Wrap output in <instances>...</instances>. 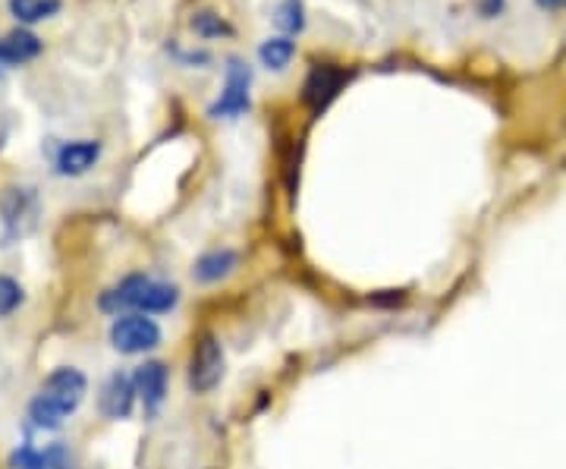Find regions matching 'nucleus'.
I'll return each instance as SVG.
<instances>
[{"label":"nucleus","instance_id":"obj_9","mask_svg":"<svg viewBox=\"0 0 566 469\" xmlns=\"http://www.w3.org/2000/svg\"><path fill=\"white\" fill-rule=\"evenodd\" d=\"M139 404V394H136V382L133 375L126 372H114L107 382L102 385V394H98V409H102L104 419L111 423H123L133 416V409Z\"/></svg>","mask_w":566,"mask_h":469},{"label":"nucleus","instance_id":"obj_3","mask_svg":"<svg viewBox=\"0 0 566 469\" xmlns=\"http://www.w3.org/2000/svg\"><path fill=\"white\" fill-rule=\"evenodd\" d=\"M223 375H227V353H223L221 337L214 331H202L189 353L186 385L196 397H208L221 388Z\"/></svg>","mask_w":566,"mask_h":469},{"label":"nucleus","instance_id":"obj_4","mask_svg":"<svg viewBox=\"0 0 566 469\" xmlns=\"http://www.w3.org/2000/svg\"><path fill=\"white\" fill-rule=\"evenodd\" d=\"M107 341L120 356H148L151 350L161 347L164 331L158 319L142 315V312H126V315L111 319Z\"/></svg>","mask_w":566,"mask_h":469},{"label":"nucleus","instance_id":"obj_12","mask_svg":"<svg viewBox=\"0 0 566 469\" xmlns=\"http://www.w3.org/2000/svg\"><path fill=\"white\" fill-rule=\"evenodd\" d=\"M41 54L39 35L25 32V29H13L0 39V63H29Z\"/></svg>","mask_w":566,"mask_h":469},{"label":"nucleus","instance_id":"obj_11","mask_svg":"<svg viewBox=\"0 0 566 469\" xmlns=\"http://www.w3.org/2000/svg\"><path fill=\"white\" fill-rule=\"evenodd\" d=\"M98 161H102V143L98 139H76V143H63L57 148L54 170L61 177H82Z\"/></svg>","mask_w":566,"mask_h":469},{"label":"nucleus","instance_id":"obj_1","mask_svg":"<svg viewBox=\"0 0 566 469\" xmlns=\"http://www.w3.org/2000/svg\"><path fill=\"white\" fill-rule=\"evenodd\" d=\"M85 394H88L85 372L76 366H57L41 382L35 397L29 400L25 419L32 429L57 431L70 416L80 413V407L85 404Z\"/></svg>","mask_w":566,"mask_h":469},{"label":"nucleus","instance_id":"obj_19","mask_svg":"<svg viewBox=\"0 0 566 469\" xmlns=\"http://www.w3.org/2000/svg\"><path fill=\"white\" fill-rule=\"evenodd\" d=\"M501 3H504V0H488L485 7H482V13H485V17H494V10H501Z\"/></svg>","mask_w":566,"mask_h":469},{"label":"nucleus","instance_id":"obj_8","mask_svg":"<svg viewBox=\"0 0 566 469\" xmlns=\"http://www.w3.org/2000/svg\"><path fill=\"white\" fill-rule=\"evenodd\" d=\"M349 80L344 66H334V63H318L312 66V73L303 82V104L312 114H322L327 111V104L340 95V88Z\"/></svg>","mask_w":566,"mask_h":469},{"label":"nucleus","instance_id":"obj_18","mask_svg":"<svg viewBox=\"0 0 566 469\" xmlns=\"http://www.w3.org/2000/svg\"><path fill=\"white\" fill-rule=\"evenodd\" d=\"M542 10H564L566 7V0H535Z\"/></svg>","mask_w":566,"mask_h":469},{"label":"nucleus","instance_id":"obj_6","mask_svg":"<svg viewBox=\"0 0 566 469\" xmlns=\"http://www.w3.org/2000/svg\"><path fill=\"white\" fill-rule=\"evenodd\" d=\"M249 85H252V73H249V66L243 61H233L227 63V82H223V92L218 102L208 107V117H214V121H237V117H243L245 111L252 107L249 102Z\"/></svg>","mask_w":566,"mask_h":469},{"label":"nucleus","instance_id":"obj_13","mask_svg":"<svg viewBox=\"0 0 566 469\" xmlns=\"http://www.w3.org/2000/svg\"><path fill=\"white\" fill-rule=\"evenodd\" d=\"M293 58H296V41H290L286 35L268 39L262 48H259V61H262L268 70H274V73L286 70Z\"/></svg>","mask_w":566,"mask_h":469},{"label":"nucleus","instance_id":"obj_20","mask_svg":"<svg viewBox=\"0 0 566 469\" xmlns=\"http://www.w3.org/2000/svg\"><path fill=\"white\" fill-rule=\"evenodd\" d=\"M0 73H3V66H0Z\"/></svg>","mask_w":566,"mask_h":469},{"label":"nucleus","instance_id":"obj_5","mask_svg":"<svg viewBox=\"0 0 566 469\" xmlns=\"http://www.w3.org/2000/svg\"><path fill=\"white\" fill-rule=\"evenodd\" d=\"M0 221L7 240H22L39 225V192L32 186H10L0 196Z\"/></svg>","mask_w":566,"mask_h":469},{"label":"nucleus","instance_id":"obj_14","mask_svg":"<svg viewBox=\"0 0 566 469\" xmlns=\"http://www.w3.org/2000/svg\"><path fill=\"white\" fill-rule=\"evenodd\" d=\"M61 10V0H10V13L20 22H41L51 20Z\"/></svg>","mask_w":566,"mask_h":469},{"label":"nucleus","instance_id":"obj_16","mask_svg":"<svg viewBox=\"0 0 566 469\" xmlns=\"http://www.w3.org/2000/svg\"><path fill=\"white\" fill-rule=\"evenodd\" d=\"M22 303H25V290H22L20 281H13V278L0 274V319L13 315Z\"/></svg>","mask_w":566,"mask_h":469},{"label":"nucleus","instance_id":"obj_17","mask_svg":"<svg viewBox=\"0 0 566 469\" xmlns=\"http://www.w3.org/2000/svg\"><path fill=\"white\" fill-rule=\"evenodd\" d=\"M192 29H196V35H202V39H221V35H230V32H233L218 13H208V10L192 17Z\"/></svg>","mask_w":566,"mask_h":469},{"label":"nucleus","instance_id":"obj_15","mask_svg":"<svg viewBox=\"0 0 566 469\" xmlns=\"http://www.w3.org/2000/svg\"><path fill=\"white\" fill-rule=\"evenodd\" d=\"M274 22L286 35H300L305 29V3L303 0H281L274 10Z\"/></svg>","mask_w":566,"mask_h":469},{"label":"nucleus","instance_id":"obj_10","mask_svg":"<svg viewBox=\"0 0 566 469\" xmlns=\"http://www.w3.org/2000/svg\"><path fill=\"white\" fill-rule=\"evenodd\" d=\"M240 262H243V256H240L237 249H230V246L208 249V252H202V256L196 259V265H192V278H196V284L214 286V284H221V281H227L230 274H237Z\"/></svg>","mask_w":566,"mask_h":469},{"label":"nucleus","instance_id":"obj_2","mask_svg":"<svg viewBox=\"0 0 566 469\" xmlns=\"http://www.w3.org/2000/svg\"><path fill=\"white\" fill-rule=\"evenodd\" d=\"M182 290L174 281H161L155 274L145 271H133L120 278L114 286H107L98 296V309L104 315L117 319L126 312H142V315H170L180 306Z\"/></svg>","mask_w":566,"mask_h":469},{"label":"nucleus","instance_id":"obj_7","mask_svg":"<svg viewBox=\"0 0 566 469\" xmlns=\"http://www.w3.org/2000/svg\"><path fill=\"white\" fill-rule=\"evenodd\" d=\"M133 382H136V394H139L145 416L155 419L167 404V394H170V368L161 359H145L133 372Z\"/></svg>","mask_w":566,"mask_h":469}]
</instances>
